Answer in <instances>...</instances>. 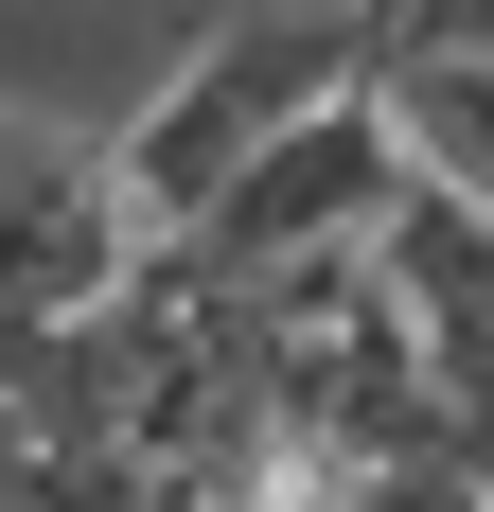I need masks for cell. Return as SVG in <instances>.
I'll list each match as a JSON object with an SVG mask.
<instances>
[{
    "instance_id": "cell-3",
    "label": "cell",
    "mask_w": 494,
    "mask_h": 512,
    "mask_svg": "<svg viewBox=\"0 0 494 512\" xmlns=\"http://www.w3.org/2000/svg\"><path fill=\"white\" fill-rule=\"evenodd\" d=\"M371 124L424 212L494 230V18H371Z\"/></svg>"
},
{
    "instance_id": "cell-2",
    "label": "cell",
    "mask_w": 494,
    "mask_h": 512,
    "mask_svg": "<svg viewBox=\"0 0 494 512\" xmlns=\"http://www.w3.org/2000/svg\"><path fill=\"white\" fill-rule=\"evenodd\" d=\"M406 212V159H389V124H371V89L353 106H318L300 142H265L230 177V195L177 230V265H212V283H265V265H336V248H371Z\"/></svg>"
},
{
    "instance_id": "cell-4",
    "label": "cell",
    "mask_w": 494,
    "mask_h": 512,
    "mask_svg": "<svg viewBox=\"0 0 494 512\" xmlns=\"http://www.w3.org/2000/svg\"><path fill=\"white\" fill-rule=\"evenodd\" d=\"M247 512H477L459 460H283Z\"/></svg>"
},
{
    "instance_id": "cell-1",
    "label": "cell",
    "mask_w": 494,
    "mask_h": 512,
    "mask_svg": "<svg viewBox=\"0 0 494 512\" xmlns=\"http://www.w3.org/2000/svg\"><path fill=\"white\" fill-rule=\"evenodd\" d=\"M371 89V18H230V36H195L177 71H159V106L106 142V177H124V230L142 248H177L212 195H230L265 142H300L318 106Z\"/></svg>"
}]
</instances>
